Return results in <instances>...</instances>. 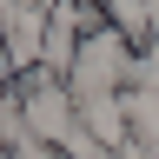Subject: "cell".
<instances>
[{"label": "cell", "instance_id": "6da1fadb", "mask_svg": "<svg viewBox=\"0 0 159 159\" xmlns=\"http://www.w3.org/2000/svg\"><path fill=\"white\" fill-rule=\"evenodd\" d=\"M133 73H139V40H126L113 20H99V27L80 33L73 66H66V86H73V99L80 93H126Z\"/></svg>", "mask_w": 159, "mask_h": 159}]
</instances>
